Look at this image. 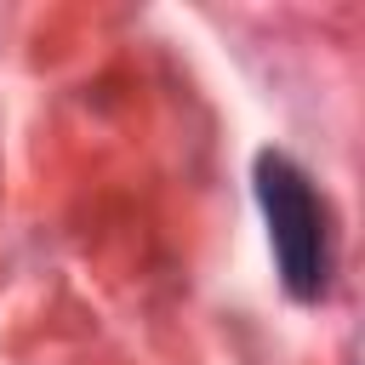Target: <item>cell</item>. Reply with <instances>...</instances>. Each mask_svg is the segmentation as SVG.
<instances>
[{"label": "cell", "instance_id": "6da1fadb", "mask_svg": "<svg viewBox=\"0 0 365 365\" xmlns=\"http://www.w3.org/2000/svg\"><path fill=\"white\" fill-rule=\"evenodd\" d=\"M257 205L268 217V245L279 262V285L297 302H319L331 279V217L314 194L308 171L291 154H257Z\"/></svg>", "mask_w": 365, "mask_h": 365}]
</instances>
